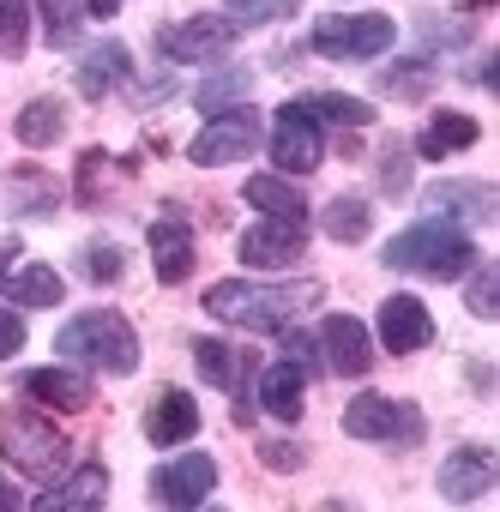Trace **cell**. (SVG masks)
Here are the masks:
<instances>
[{"label":"cell","instance_id":"6da1fadb","mask_svg":"<svg viewBox=\"0 0 500 512\" xmlns=\"http://www.w3.org/2000/svg\"><path fill=\"white\" fill-rule=\"evenodd\" d=\"M320 302V284H247V278H223L205 290V314L241 332H284L296 314H308Z\"/></svg>","mask_w":500,"mask_h":512},{"label":"cell","instance_id":"7a4b0ae2","mask_svg":"<svg viewBox=\"0 0 500 512\" xmlns=\"http://www.w3.org/2000/svg\"><path fill=\"white\" fill-rule=\"evenodd\" d=\"M61 356L67 362H85L97 374H133L139 368V332L127 326V314L115 308H85L61 326Z\"/></svg>","mask_w":500,"mask_h":512},{"label":"cell","instance_id":"3957f363","mask_svg":"<svg viewBox=\"0 0 500 512\" xmlns=\"http://www.w3.org/2000/svg\"><path fill=\"white\" fill-rule=\"evenodd\" d=\"M386 266L410 278H464L476 266V241L458 223H416L386 247Z\"/></svg>","mask_w":500,"mask_h":512},{"label":"cell","instance_id":"277c9868","mask_svg":"<svg viewBox=\"0 0 500 512\" xmlns=\"http://www.w3.org/2000/svg\"><path fill=\"white\" fill-rule=\"evenodd\" d=\"M0 458H7L19 476H61L67 464V434L55 422H43L37 410H0Z\"/></svg>","mask_w":500,"mask_h":512},{"label":"cell","instance_id":"5b68a950","mask_svg":"<svg viewBox=\"0 0 500 512\" xmlns=\"http://www.w3.org/2000/svg\"><path fill=\"white\" fill-rule=\"evenodd\" d=\"M344 434L350 440H368V446H422L428 434V416L404 398H386V392H356L344 404Z\"/></svg>","mask_w":500,"mask_h":512},{"label":"cell","instance_id":"8992f818","mask_svg":"<svg viewBox=\"0 0 500 512\" xmlns=\"http://www.w3.org/2000/svg\"><path fill=\"white\" fill-rule=\"evenodd\" d=\"M398 43V25L386 13H326L314 25V55L326 61H374Z\"/></svg>","mask_w":500,"mask_h":512},{"label":"cell","instance_id":"52a82bcc","mask_svg":"<svg viewBox=\"0 0 500 512\" xmlns=\"http://www.w3.org/2000/svg\"><path fill=\"white\" fill-rule=\"evenodd\" d=\"M326 157V139H320V121L302 109V103H284L272 115V163L278 175H314Z\"/></svg>","mask_w":500,"mask_h":512},{"label":"cell","instance_id":"ba28073f","mask_svg":"<svg viewBox=\"0 0 500 512\" xmlns=\"http://www.w3.org/2000/svg\"><path fill=\"white\" fill-rule=\"evenodd\" d=\"M235 37H241V31H235L223 13H199V19H181V25L157 31V49H163L169 61H181V67H205V61H223Z\"/></svg>","mask_w":500,"mask_h":512},{"label":"cell","instance_id":"9c48e42d","mask_svg":"<svg viewBox=\"0 0 500 512\" xmlns=\"http://www.w3.org/2000/svg\"><path fill=\"white\" fill-rule=\"evenodd\" d=\"M254 139H260V115L247 109V103H235V109H223V115L205 121V133L187 145V157H193L199 169H217V163L247 157V151H254Z\"/></svg>","mask_w":500,"mask_h":512},{"label":"cell","instance_id":"30bf717a","mask_svg":"<svg viewBox=\"0 0 500 512\" xmlns=\"http://www.w3.org/2000/svg\"><path fill=\"white\" fill-rule=\"evenodd\" d=\"M308 247V223H290V217H260L254 229L241 235V260L254 272H290Z\"/></svg>","mask_w":500,"mask_h":512},{"label":"cell","instance_id":"8fae6325","mask_svg":"<svg viewBox=\"0 0 500 512\" xmlns=\"http://www.w3.org/2000/svg\"><path fill=\"white\" fill-rule=\"evenodd\" d=\"M422 205H428L434 223H458V229H482V223L500 217L488 181H434V187L422 193Z\"/></svg>","mask_w":500,"mask_h":512},{"label":"cell","instance_id":"7c38bea8","mask_svg":"<svg viewBox=\"0 0 500 512\" xmlns=\"http://www.w3.org/2000/svg\"><path fill=\"white\" fill-rule=\"evenodd\" d=\"M494 476H500V458H494V446L470 440V446H458V452L440 464V500H452V506H470V500H482V494L494 488Z\"/></svg>","mask_w":500,"mask_h":512},{"label":"cell","instance_id":"4fadbf2b","mask_svg":"<svg viewBox=\"0 0 500 512\" xmlns=\"http://www.w3.org/2000/svg\"><path fill=\"white\" fill-rule=\"evenodd\" d=\"M217 488V464L205 452H187V458H169L157 476H151V500L157 506H205Z\"/></svg>","mask_w":500,"mask_h":512},{"label":"cell","instance_id":"5bb4252c","mask_svg":"<svg viewBox=\"0 0 500 512\" xmlns=\"http://www.w3.org/2000/svg\"><path fill=\"white\" fill-rule=\"evenodd\" d=\"M320 356H326V368H332V374H344V380H362V374L374 368L368 326H362L356 314H326V326H320Z\"/></svg>","mask_w":500,"mask_h":512},{"label":"cell","instance_id":"9a60e30c","mask_svg":"<svg viewBox=\"0 0 500 512\" xmlns=\"http://www.w3.org/2000/svg\"><path fill=\"white\" fill-rule=\"evenodd\" d=\"M380 344H386L392 356H416V350H428V344H434V320H428V308H422L416 296H386V308H380Z\"/></svg>","mask_w":500,"mask_h":512},{"label":"cell","instance_id":"2e32d148","mask_svg":"<svg viewBox=\"0 0 500 512\" xmlns=\"http://www.w3.org/2000/svg\"><path fill=\"white\" fill-rule=\"evenodd\" d=\"M151 266L163 284H187L193 278V229L181 217H157L151 223Z\"/></svg>","mask_w":500,"mask_h":512},{"label":"cell","instance_id":"e0dca14e","mask_svg":"<svg viewBox=\"0 0 500 512\" xmlns=\"http://www.w3.org/2000/svg\"><path fill=\"white\" fill-rule=\"evenodd\" d=\"M193 434H199V404H193V392L163 386V398H157L151 416H145V440H151V446H181V440H193Z\"/></svg>","mask_w":500,"mask_h":512},{"label":"cell","instance_id":"ac0fdd59","mask_svg":"<svg viewBox=\"0 0 500 512\" xmlns=\"http://www.w3.org/2000/svg\"><path fill=\"white\" fill-rule=\"evenodd\" d=\"M19 392L37 398V404H49V410H85L91 404V380L79 368H31L19 380Z\"/></svg>","mask_w":500,"mask_h":512},{"label":"cell","instance_id":"d6986e66","mask_svg":"<svg viewBox=\"0 0 500 512\" xmlns=\"http://www.w3.org/2000/svg\"><path fill=\"white\" fill-rule=\"evenodd\" d=\"M260 404L278 416V422H302V410H308V374L284 356V362H272L266 374H260Z\"/></svg>","mask_w":500,"mask_h":512},{"label":"cell","instance_id":"ffe728a7","mask_svg":"<svg viewBox=\"0 0 500 512\" xmlns=\"http://www.w3.org/2000/svg\"><path fill=\"white\" fill-rule=\"evenodd\" d=\"M103 500H109V476H103V464H85L61 488L37 494V512H97Z\"/></svg>","mask_w":500,"mask_h":512},{"label":"cell","instance_id":"44dd1931","mask_svg":"<svg viewBox=\"0 0 500 512\" xmlns=\"http://www.w3.org/2000/svg\"><path fill=\"white\" fill-rule=\"evenodd\" d=\"M476 139H482V127H476L470 115H458V109H440V115H434V121L416 133V157H434V163H440V157H452V151H470Z\"/></svg>","mask_w":500,"mask_h":512},{"label":"cell","instance_id":"7402d4cb","mask_svg":"<svg viewBox=\"0 0 500 512\" xmlns=\"http://www.w3.org/2000/svg\"><path fill=\"white\" fill-rule=\"evenodd\" d=\"M193 362H199V374H205L217 392H241L247 368H254V356H247V350L217 344V338H199V344H193Z\"/></svg>","mask_w":500,"mask_h":512},{"label":"cell","instance_id":"603a6c76","mask_svg":"<svg viewBox=\"0 0 500 512\" xmlns=\"http://www.w3.org/2000/svg\"><path fill=\"white\" fill-rule=\"evenodd\" d=\"M241 199L254 205L260 217H290V223H308V199H302V193H296L284 175H254Z\"/></svg>","mask_w":500,"mask_h":512},{"label":"cell","instance_id":"cb8c5ba5","mask_svg":"<svg viewBox=\"0 0 500 512\" xmlns=\"http://www.w3.org/2000/svg\"><path fill=\"white\" fill-rule=\"evenodd\" d=\"M127 73H133L127 49H121V43H97V49L79 61V91H85V97H109Z\"/></svg>","mask_w":500,"mask_h":512},{"label":"cell","instance_id":"d4e9b609","mask_svg":"<svg viewBox=\"0 0 500 512\" xmlns=\"http://www.w3.org/2000/svg\"><path fill=\"white\" fill-rule=\"evenodd\" d=\"M7 193H13V211L19 217H49L61 205V181L43 175V169H13L7 175Z\"/></svg>","mask_w":500,"mask_h":512},{"label":"cell","instance_id":"484cf974","mask_svg":"<svg viewBox=\"0 0 500 512\" xmlns=\"http://www.w3.org/2000/svg\"><path fill=\"white\" fill-rule=\"evenodd\" d=\"M61 133H67V103L37 97V103H25V109H19V145L43 151V145H55Z\"/></svg>","mask_w":500,"mask_h":512},{"label":"cell","instance_id":"4316f807","mask_svg":"<svg viewBox=\"0 0 500 512\" xmlns=\"http://www.w3.org/2000/svg\"><path fill=\"white\" fill-rule=\"evenodd\" d=\"M314 121H332V127H368L374 121V103H362V97H344V91H308V97H296Z\"/></svg>","mask_w":500,"mask_h":512},{"label":"cell","instance_id":"83f0119b","mask_svg":"<svg viewBox=\"0 0 500 512\" xmlns=\"http://www.w3.org/2000/svg\"><path fill=\"white\" fill-rule=\"evenodd\" d=\"M320 223H326V235H332V241H362V235L374 229V205H368L362 193H338V199L326 205V217H320Z\"/></svg>","mask_w":500,"mask_h":512},{"label":"cell","instance_id":"f1b7e54d","mask_svg":"<svg viewBox=\"0 0 500 512\" xmlns=\"http://www.w3.org/2000/svg\"><path fill=\"white\" fill-rule=\"evenodd\" d=\"M7 296L25 302V308H55L67 290H61V272H55V266H25V272L7 278Z\"/></svg>","mask_w":500,"mask_h":512},{"label":"cell","instance_id":"f546056e","mask_svg":"<svg viewBox=\"0 0 500 512\" xmlns=\"http://www.w3.org/2000/svg\"><path fill=\"white\" fill-rule=\"evenodd\" d=\"M302 7V0H223V19L235 31H260V25H278Z\"/></svg>","mask_w":500,"mask_h":512},{"label":"cell","instance_id":"4dcf8cb0","mask_svg":"<svg viewBox=\"0 0 500 512\" xmlns=\"http://www.w3.org/2000/svg\"><path fill=\"white\" fill-rule=\"evenodd\" d=\"M37 7H43V37H49V49L79 43V25H85V7H79V0H37Z\"/></svg>","mask_w":500,"mask_h":512},{"label":"cell","instance_id":"1f68e13d","mask_svg":"<svg viewBox=\"0 0 500 512\" xmlns=\"http://www.w3.org/2000/svg\"><path fill=\"white\" fill-rule=\"evenodd\" d=\"M31 43V0H0V55H25Z\"/></svg>","mask_w":500,"mask_h":512},{"label":"cell","instance_id":"d6a6232c","mask_svg":"<svg viewBox=\"0 0 500 512\" xmlns=\"http://www.w3.org/2000/svg\"><path fill=\"white\" fill-rule=\"evenodd\" d=\"M464 308H470L476 320H494V314H500V278H494V266H470Z\"/></svg>","mask_w":500,"mask_h":512},{"label":"cell","instance_id":"836d02e7","mask_svg":"<svg viewBox=\"0 0 500 512\" xmlns=\"http://www.w3.org/2000/svg\"><path fill=\"white\" fill-rule=\"evenodd\" d=\"M85 272H91L97 284H115V278L127 272L121 247H115V241H103V235H97V241H85Z\"/></svg>","mask_w":500,"mask_h":512},{"label":"cell","instance_id":"e575fe53","mask_svg":"<svg viewBox=\"0 0 500 512\" xmlns=\"http://www.w3.org/2000/svg\"><path fill=\"white\" fill-rule=\"evenodd\" d=\"M235 97H247V73H223V79L199 85V109H205V115H223V109H235Z\"/></svg>","mask_w":500,"mask_h":512},{"label":"cell","instance_id":"d590c367","mask_svg":"<svg viewBox=\"0 0 500 512\" xmlns=\"http://www.w3.org/2000/svg\"><path fill=\"white\" fill-rule=\"evenodd\" d=\"M284 356H290L296 368H308V374H314V368H320V338H308V332H290V326H284Z\"/></svg>","mask_w":500,"mask_h":512},{"label":"cell","instance_id":"8d00e7d4","mask_svg":"<svg viewBox=\"0 0 500 512\" xmlns=\"http://www.w3.org/2000/svg\"><path fill=\"white\" fill-rule=\"evenodd\" d=\"M434 85V67L422 61V67H398V73H386V91H404V97H416V91H428Z\"/></svg>","mask_w":500,"mask_h":512},{"label":"cell","instance_id":"74e56055","mask_svg":"<svg viewBox=\"0 0 500 512\" xmlns=\"http://www.w3.org/2000/svg\"><path fill=\"white\" fill-rule=\"evenodd\" d=\"M380 181H386V193H404V187H410V157H404V145H386Z\"/></svg>","mask_w":500,"mask_h":512},{"label":"cell","instance_id":"f35d334b","mask_svg":"<svg viewBox=\"0 0 500 512\" xmlns=\"http://www.w3.org/2000/svg\"><path fill=\"white\" fill-rule=\"evenodd\" d=\"M260 464H272V470H302V446H296V440H260Z\"/></svg>","mask_w":500,"mask_h":512},{"label":"cell","instance_id":"ab89813d","mask_svg":"<svg viewBox=\"0 0 500 512\" xmlns=\"http://www.w3.org/2000/svg\"><path fill=\"white\" fill-rule=\"evenodd\" d=\"M19 350H25V320L0 308V362H7V356H19Z\"/></svg>","mask_w":500,"mask_h":512},{"label":"cell","instance_id":"60d3db41","mask_svg":"<svg viewBox=\"0 0 500 512\" xmlns=\"http://www.w3.org/2000/svg\"><path fill=\"white\" fill-rule=\"evenodd\" d=\"M19 247H25L19 235H0V284L13 278V266H19Z\"/></svg>","mask_w":500,"mask_h":512},{"label":"cell","instance_id":"b9f144b4","mask_svg":"<svg viewBox=\"0 0 500 512\" xmlns=\"http://www.w3.org/2000/svg\"><path fill=\"white\" fill-rule=\"evenodd\" d=\"M85 13H91V19H115V13H121V0H85Z\"/></svg>","mask_w":500,"mask_h":512},{"label":"cell","instance_id":"7bdbcfd3","mask_svg":"<svg viewBox=\"0 0 500 512\" xmlns=\"http://www.w3.org/2000/svg\"><path fill=\"white\" fill-rule=\"evenodd\" d=\"M13 506H19V488H13V482H0V512H13Z\"/></svg>","mask_w":500,"mask_h":512}]
</instances>
